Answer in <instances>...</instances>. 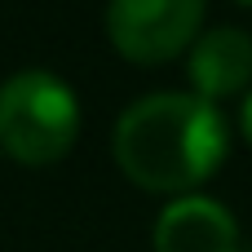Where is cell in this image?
<instances>
[{"instance_id": "6da1fadb", "label": "cell", "mask_w": 252, "mask_h": 252, "mask_svg": "<svg viewBox=\"0 0 252 252\" xmlns=\"http://www.w3.org/2000/svg\"><path fill=\"white\" fill-rule=\"evenodd\" d=\"M120 173L151 195H186L204 186L230 146L226 120L199 93H151L115 124Z\"/></svg>"}, {"instance_id": "7a4b0ae2", "label": "cell", "mask_w": 252, "mask_h": 252, "mask_svg": "<svg viewBox=\"0 0 252 252\" xmlns=\"http://www.w3.org/2000/svg\"><path fill=\"white\" fill-rule=\"evenodd\" d=\"M80 137L75 89L53 71H18L0 84V151L22 168H49Z\"/></svg>"}, {"instance_id": "3957f363", "label": "cell", "mask_w": 252, "mask_h": 252, "mask_svg": "<svg viewBox=\"0 0 252 252\" xmlns=\"http://www.w3.org/2000/svg\"><path fill=\"white\" fill-rule=\"evenodd\" d=\"M208 0H106V40L124 62L164 66L199 40Z\"/></svg>"}, {"instance_id": "277c9868", "label": "cell", "mask_w": 252, "mask_h": 252, "mask_svg": "<svg viewBox=\"0 0 252 252\" xmlns=\"http://www.w3.org/2000/svg\"><path fill=\"white\" fill-rule=\"evenodd\" d=\"M155 252H244L239 221L208 195H177L155 221Z\"/></svg>"}, {"instance_id": "5b68a950", "label": "cell", "mask_w": 252, "mask_h": 252, "mask_svg": "<svg viewBox=\"0 0 252 252\" xmlns=\"http://www.w3.org/2000/svg\"><path fill=\"white\" fill-rule=\"evenodd\" d=\"M190 84L204 102L217 106V97H235L244 93L252 80V35L239 27H213L199 31V40L190 44Z\"/></svg>"}, {"instance_id": "8992f818", "label": "cell", "mask_w": 252, "mask_h": 252, "mask_svg": "<svg viewBox=\"0 0 252 252\" xmlns=\"http://www.w3.org/2000/svg\"><path fill=\"white\" fill-rule=\"evenodd\" d=\"M239 128H244V137H248V146H252V93H248V102H244V111H239Z\"/></svg>"}, {"instance_id": "52a82bcc", "label": "cell", "mask_w": 252, "mask_h": 252, "mask_svg": "<svg viewBox=\"0 0 252 252\" xmlns=\"http://www.w3.org/2000/svg\"><path fill=\"white\" fill-rule=\"evenodd\" d=\"M239 4H252V0H239Z\"/></svg>"}]
</instances>
